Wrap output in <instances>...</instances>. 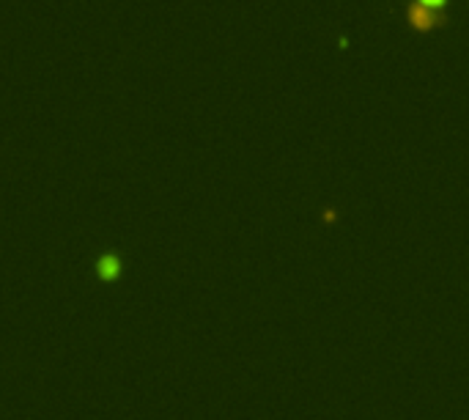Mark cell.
<instances>
[{
    "instance_id": "obj_2",
    "label": "cell",
    "mask_w": 469,
    "mask_h": 420,
    "mask_svg": "<svg viewBox=\"0 0 469 420\" xmlns=\"http://www.w3.org/2000/svg\"><path fill=\"white\" fill-rule=\"evenodd\" d=\"M417 6H423V9H431V11H436L439 6H445V0H417Z\"/></svg>"
},
{
    "instance_id": "obj_1",
    "label": "cell",
    "mask_w": 469,
    "mask_h": 420,
    "mask_svg": "<svg viewBox=\"0 0 469 420\" xmlns=\"http://www.w3.org/2000/svg\"><path fill=\"white\" fill-rule=\"evenodd\" d=\"M409 20H412V25H417L420 31H429V28H434L436 22H439V17H436V11H431V9H423V6H412L409 9Z\"/></svg>"
}]
</instances>
